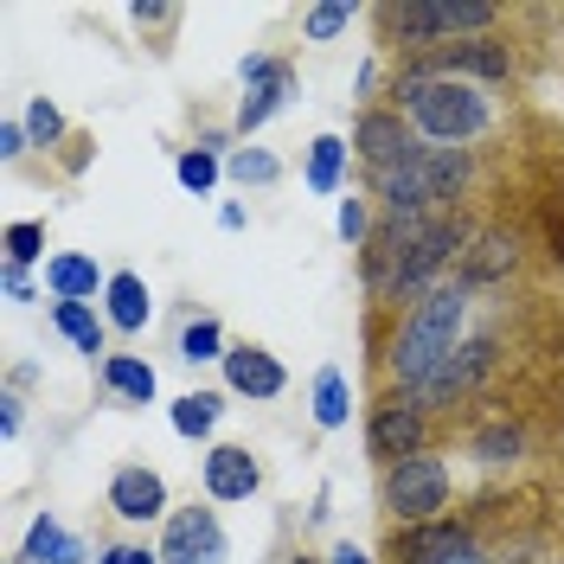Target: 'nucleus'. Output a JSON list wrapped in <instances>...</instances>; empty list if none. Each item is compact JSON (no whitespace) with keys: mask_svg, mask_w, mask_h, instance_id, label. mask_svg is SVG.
<instances>
[{"mask_svg":"<svg viewBox=\"0 0 564 564\" xmlns=\"http://www.w3.org/2000/svg\"><path fill=\"white\" fill-rule=\"evenodd\" d=\"M462 327H468V289L462 282H436L423 302L404 308L398 334H391V379L404 391H417L462 347Z\"/></svg>","mask_w":564,"mask_h":564,"instance_id":"f257e3e1","label":"nucleus"},{"mask_svg":"<svg viewBox=\"0 0 564 564\" xmlns=\"http://www.w3.org/2000/svg\"><path fill=\"white\" fill-rule=\"evenodd\" d=\"M398 116H411V129H417L430 148H468L475 135H488V122H494L488 97H481L475 84H462V77H430V70L398 77Z\"/></svg>","mask_w":564,"mask_h":564,"instance_id":"f03ea898","label":"nucleus"},{"mask_svg":"<svg viewBox=\"0 0 564 564\" xmlns=\"http://www.w3.org/2000/svg\"><path fill=\"white\" fill-rule=\"evenodd\" d=\"M462 245H468V238H462L456 218H430L417 238L391 257L379 295H391V302H423V295L443 282V270H449V263H462Z\"/></svg>","mask_w":564,"mask_h":564,"instance_id":"7ed1b4c3","label":"nucleus"},{"mask_svg":"<svg viewBox=\"0 0 564 564\" xmlns=\"http://www.w3.org/2000/svg\"><path fill=\"white\" fill-rule=\"evenodd\" d=\"M386 20H391V33L443 52V45H456L462 33L488 39V26L500 20V7H494V0H404V7H391Z\"/></svg>","mask_w":564,"mask_h":564,"instance_id":"20e7f679","label":"nucleus"},{"mask_svg":"<svg viewBox=\"0 0 564 564\" xmlns=\"http://www.w3.org/2000/svg\"><path fill=\"white\" fill-rule=\"evenodd\" d=\"M449 507V462L443 456H404L386 468V513L398 527H423V520H443Z\"/></svg>","mask_w":564,"mask_h":564,"instance_id":"39448f33","label":"nucleus"},{"mask_svg":"<svg viewBox=\"0 0 564 564\" xmlns=\"http://www.w3.org/2000/svg\"><path fill=\"white\" fill-rule=\"evenodd\" d=\"M366 449L386 462H404V456H423L430 449V411H423L411 391H391L386 404H372L366 417Z\"/></svg>","mask_w":564,"mask_h":564,"instance_id":"423d86ee","label":"nucleus"},{"mask_svg":"<svg viewBox=\"0 0 564 564\" xmlns=\"http://www.w3.org/2000/svg\"><path fill=\"white\" fill-rule=\"evenodd\" d=\"M494 366H500V340H494V334H475V340H462V347L449 352V359H443V366H436V372L411 391V398H417L423 411H443V404L468 398V391L481 386Z\"/></svg>","mask_w":564,"mask_h":564,"instance_id":"0eeeda50","label":"nucleus"},{"mask_svg":"<svg viewBox=\"0 0 564 564\" xmlns=\"http://www.w3.org/2000/svg\"><path fill=\"white\" fill-rule=\"evenodd\" d=\"M352 154H359L372 174H391V167H404V161H423L430 141H423L398 109H366V116L352 122Z\"/></svg>","mask_w":564,"mask_h":564,"instance_id":"6e6552de","label":"nucleus"},{"mask_svg":"<svg viewBox=\"0 0 564 564\" xmlns=\"http://www.w3.org/2000/svg\"><path fill=\"white\" fill-rule=\"evenodd\" d=\"M161 564H225V527L212 507H174L161 520Z\"/></svg>","mask_w":564,"mask_h":564,"instance_id":"1a4fd4ad","label":"nucleus"},{"mask_svg":"<svg viewBox=\"0 0 564 564\" xmlns=\"http://www.w3.org/2000/svg\"><path fill=\"white\" fill-rule=\"evenodd\" d=\"M238 77H245V104H238V135H257L270 116H276L289 97H295V70L282 65V58H270V52H250L245 65H238Z\"/></svg>","mask_w":564,"mask_h":564,"instance_id":"9d476101","label":"nucleus"},{"mask_svg":"<svg viewBox=\"0 0 564 564\" xmlns=\"http://www.w3.org/2000/svg\"><path fill=\"white\" fill-rule=\"evenodd\" d=\"M109 513L129 520V527H154V520H167V513H174V507H167V481H161L148 462L116 468V475H109Z\"/></svg>","mask_w":564,"mask_h":564,"instance_id":"9b49d317","label":"nucleus"},{"mask_svg":"<svg viewBox=\"0 0 564 564\" xmlns=\"http://www.w3.org/2000/svg\"><path fill=\"white\" fill-rule=\"evenodd\" d=\"M199 481H206V500L231 507V500H250L263 488V468H257V456L245 443H212L206 462H199Z\"/></svg>","mask_w":564,"mask_h":564,"instance_id":"f8f14e48","label":"nucleus"},{"mask_svg":"<svg viewBox=\"0 0 564 564\" xmlns=\"http://www.w3.org/2000/svg\"><path fill=\"white\" fill-rule=\"evenodd\" d=\"M225 391H238V398H282L289 391V372H282V359L270 347H250V340H238V347L225 352Z\"/></svg>","mask_w":564,"mask_h":564,"instance_id":"ddd939ff","label":"nucleus"},{"mask_svg":"<svg viewBox=\"0 0 564 564\" xmlns=\"http://www.w3.org/2000/svg\"><path fill=\"white\" fill-rule=\"evenodd\" d=\"M423 70H430V77H462V84H468V77H488L494 84V77L513 70V52H507L500 39H462V45H443Z\"/></svg>","mask_w":564,"mask_h":564,"instance_id":"4468645a","label":"nucleus"},{"mask_svg":"<svg viewBox=\"0 0 564 564\" xmlns=\"http://www.w3.org/2000/svg\"><path fill=\"white\" fill-rule=\"evenodd\" d=\"M104 321L116 327V334H141V327L154 321V289H148V276H135V270H109Z\"/></svg>","mask_w":564,"mask_h":564,"instance_id":"2eb2a0df","label":"nucleus"},{"mask_svg":"<svg viewBox=\"0 0 564 564\" xmlns=\"http://www.w3.org/2000/svg\"><path fill=\"white\" fill-rule=\"evenodd\" d=\"M84 558H90L84 539L58 527V513H39L26 539H20V552H13V564H84Z\"/></svg>","mask_w":564,"mask_h":564,"instance_id":"dca6fc26","label":"nucleus"},{"mask_svg":"<svg viewBox=\"0 0 564 564\" xmlns=\"http://www.w3.org/2000/svg\"><path fill=\"white\" fill-rule=\"evenodd\" d=\"M45 289H52V302H97V295L109 289V276L97 270V257L58 250V257L45 263Z\"/></svg>","mask_w":564,"mask_h":564,"instance_id":"f3484780","label":"nucleus"},{"mask_svg":"<svg viewBox=\"0 0 564 564\" xmlns=\"http://www.w3.org/2000/svg\"><path fill=\"white\" fill-rule=\"evenodd\" d=\"M104 386L116 391V398H129V404H154L161 372H154L148 359H135V352H109L104 359Z\"/></svg>","mask_w":564,"mask_h":564,"instance_id":"a211bd4d","label":"nucleus"},{"mask_svg":"<svg viewBox=\"0 0 564 564\" xmlns=\"http://www.w3.org/2000/svg\"><path fill=\"white\" fill-rule=\"evenodd\" d=\"M347 154H352V141H340V135H315L308 141V193L334 199V193L347 186Z\"/></svg>","mask_w":564,"mask_h":564,"instance_id":"6ab92c4d","label":"nucleus"},{"mask_svg":"<svg viewBox=\"0 0 564 564\" xmlns=\"http://www.w3.org/2000/svg\"><path fill=\"white\" fill-rule=\"evenodd\" d=\"M52 327H58L77 352H90V359H97V352H104V327H109V321L97 315L90 302H52ZM104 359H109V352H104Z\"/></svg>","mask_w":564,"mask_h":564,"instance_id":"aec40b11","label":"nucleus"},{"mask_svg":"<svg viewBox=\"0 0 564 564\" xmlns=\"http://www.w3.org/2000/svg\"><path fill=\"white\" fill-rule=\"evenodd\" d=\"M315 423L321 430H347L352 423V386L340 366H321L315 372Z\"/></svg>","mask_w":564,"mask_h":564,"instance_id":"412c9836","label":"nucleus"},{"mask_svg":"<svg viewBox=\"0 0 564 564\" xmlns=\"http://www.w3.org/2000/svg\"><path fill=\"white\" fill-rule=\"evenodd\" d=\"M513 263H520V245L500 238V231H488L475 250H462V289H468V282H494L500 270H513Z\"/></svg>","mask_w":564,"mask_h":564,"instance_id":"4be33fe9","label":"nucleus"},{"mask_svg":"<svg viewBox=\"0 0 564 564\" xmlns=\"http://www.w3.org/2000/svg\"><path fill=\"white\" fill-rule=\"evenodd\" d=\"M218 417H225V398L218 391H186V398H174V430L186 443H206L212 430H218Z\"/></svg>","mask_w":564,"mask_h":564,"instance_id":"5701e85b","label":"nucleus"},{"mask_svg":"<svg viewBox=\"0 0 564 564\" xmlns=\"http://www.w3.org/2000/svg\"><path fill=\"white\" fill-rule=\"evenodd\" d=\"M225 327H218V321L212 315H199V321H186V327H180V359H186V366H212V359H218V366H225Z\"/></svg>","mask_w":564,"mask_h":564,"instance_id":"b1692460","label":"nucleus"},{"mask_svg":"<svg viewBox=\"0 0 564 564\" xmlns=\"http://www.w3.org/2000/svg\"><path fill=\"white\" fill-rule=\"evenodd\" d=\"M456 539H468L456 520H423V527H398V552H404V564H417L443 545H456Z\"/></svg>","mask_w":564,"mask_h":564,"instance_id":"393cba45","label":"nucleus"},{"mask_svg":"<svg viewBox=\"0 0 564 564\" xmlns=\"http://www.w3.org/2000/svg\"><path fill=\"white\" fill-rule=\"evenodd\" d=\"M174 180L186 186V193H199V199H206L212 186L225 180V161H218V148H180V161H174Z\"/></svg>","mask_w":564,"mask_h":564,"instance_id":"a878e982","label":"nucleus"},{"mask_svg":"<svg viewBox=\"0 0 564 564\" xmlns=\"http://www.w3.org/2000/svg\"><path fill=\"white\" fill-rule=\"evenodd\" d=\"M225 174L238 180V186H276L282 161L270 154V148H231V154H225Z\"/></svg>","mask_w":564,"mask_h":564,"instance_id":"bb28decb","label":"nucleus"},{"mask_svg":"<svg viewBox=\"0 0 564 564\" xmlns=\"http://www.w3.org/2000/svg\"><path fill=\"white\" fill-rule=\"evenodd\" d=\"M475 462H488V468H500V462H520V449H527V436H520V423H488L475 443Z\"/></svg>","mask_w":564,"mask_h":564,"instance_id":"cd10ccee","label":"nucleus"},{"mask_svg":"<svg viewBox=\"0 0 564 564\" xmlns=\"http://www.w3.org/2000/svg\"><path fill=\"white\" fill-rule=\"evenodd\" d=\"M7 263H20V270L52 263V257H45V225H39V218H13V225H7Z\"/></svg>","mask_w":564,"mask_h":564,"instance_id":"c85d7f7f","label":"nucleus"},{"mask_svg":"<svg viewBox=\"0 0 564 564\" xmlns=\"http://www.w3.org/2000/svg\"><path fill=\"white\" fill-rule=\"evenodd\" d=\"M352 13H359L352 0H327V7H308V13H302V33L315 39V45H327L334 33H347V26H352Z\"/></svg>","mask_w":564,"mask_h":564,"instance_id":"c756f323","label":"nucleus"},{"mask_svg":"<svg viewBox=\"0 0 564 564\" xmlns=\"http://www.w3.org/2000/svg\"><path fill=\"white\" fill-rule=\"evenodd\" d=\"M26 135H33L39 148L65 141V116H58V104H45V97H33V104H26Z\"/></svg>","mask_w":564,"mask_h":564,"instance_id":"7c9ffc66","label":"nucleus"},{"mask_svg":"<svg viewBox=\"0 0 564 564\" xmlns=\"http://www.w3.org/2000/svg\"><path fill=\"white\" fill-rule=\"evenodd\" d=\"M340 238H347L352 250H366L372 245V206L352 193V199H340Z\"/></svg>","mask_w":564,"mask_h":564,"instance_id":"2f4dec72","label":"nucleus"},{"mask_svg":"<svg viewBox=\"0 0 564 564\" xmlns=\"http://www.w3.org/2000/svg\"><path fill=\"white\" fill-rule=\"evenodd\" d=\"M417 564H488V552L475 545V539H456V545H443V552H430Z\"/></svg>","mask_w":564,"mask_h":564,"instance_id":"473e14b6","label":"nucleus"},{"mask_svg":"<svg viewBox=\"0 0 564 564\" xmlns=\"http://www.w3.org/2000/svg\"><path fill=\"white\" fill-rule=\"evenodd\" d=\"M97 564H161V552H148V545H104Z\"/></svg>","mask_w":564,"mask_h":564,"instance_id":"72a5a7b5","label":"nucleus"},{"mask_svg":"<svg viewBox=\"0 0 564 564\" xmlns=\"http://www.w3.org/2000/svg\"><path fill=\"white\" fill-rule=\"evenodd\" d=\"M26 148H33L26 122H0V154H7V161H26Z\"/></svg>","mask_w":564,"mask_h":564,"instance_id":"f704fd0d","label":"nucleus"},{"mask_svg":"<svg viewBox=\"0 0 564 564\" xmlns=\"http://www.w3.org/2000/svg\"><path fill=\"white\" fill-rule=\"evenodd\" d=\"M0 289H7V302H33V282L20 263H0Z\"/></svg>","mask_w":564,"mask_h":564,"instance_id":"c9c22d12","label":"nucleus"},{"mask_svg":"<svg viewBox=\"0 0 564 564\" xmlns=\"http://www.w3.org/2000/svg\"><path fill=\"white\" fill-rule=\"evenodd\" d=\"M0 436H7V443L20 436V398H13V391L0 398Z\"/></svg>","mask_w":564,"mask_h":564,"instance_id":"e433bc0d","label":"nucleus"},{"mask_svg":"<svg viewBox=\"0 0 564 564\" xmlns=\"http://www.w3.org/2000/svg\"><path fill=\"white\" fill-rule=\"evenodd\" d=\"M327 564H372V552H366V545H352V539H340V545L327 552Z\"/></svg>","mask_w":564,"mask_h":564,"instance_id":"4c0bfd02","label":"nucleus"},{"mask_svg":"<svg viewBox=\"0 0 564 564\" xmlns=\"http://www.w3.org/2000/svg\"><path fill=\"white\" fill-rule=\"evenodd\" d=\"M129 20H135V26H161V20H174V7H148V0H141V7H129Z\"/></svg>","mask_w":564,"mask_h":564,"instance_id":"58836bf2","label":"nucleus"},{"mask_svg":"<svg viewBox=\"0 0 564 564\" xmlns=\"http://www.w3.org/2000/svg\"><path fill=\"white\" fill-rule=\"evenodd\" d=\"M218 225L225 231H245V206H218Z\"/></svg>","mask_w":564,"mask_h":564,"instance_id":"ea45409f","label":"nucleus"},{"mask_svg":"<svg viewBox=\"0 0 564 564\" xmlns=\"http://www.w3.org/2000/svg\"><path fill=\"white\" fill-rule=\"evenodd\" d=\"M289 564H327V558H308V552H302V558H289Z\"/></svg>","mask_w":564,"mask_h":564,"instance_id":"a19ab883","label":"nucleus"}]
</instances>
